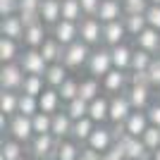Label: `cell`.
<instances>
[{
    "label": "cell",
    "instance_id": "cell-1",
    "mask_svg": "<svg viewBox=\"0 0 160 160\" xmlns=\"http://www.w3.org/2000/svg\"><path fill=\"white\" fill-rule=\"evenodd\" d=\"M112 55H110V48L108 46H98L91 50V58L86 62V72L96 79H103L110 69H112Z\"/></svg>",
    "mask_w": 160,
    "mask_h": 160
},
{
    "label": "cell",
    "instance_id": "cell-2",
    "mask_svg": "<svg viewBox=\"0 0 160 160\" xmlns=\"http://www.w3.org/2000/svg\"><path fill=\"white\" fill-rule=\"evenodd\" d=\"M58 143H60V139L53 136V134H36L29 141V151L36 160H55Z\"/></svg>",
    "mask_w": 160,
    "mask_h": 160
},
{
    "label": "cell",
    "instance_id": "cell-3",
    "mask_svg": "<svg viewBox=\"0 0 160 160\" xmlns=\"http://www.w3.org/2000/svg\"><path fill=\"white\" fill-rule=\"evenodd\" d=\"M27 79V72L22 69L19 62H7L0 65V91H22V84Z\"/></svg>",
    "mask_w": 160,
    "mask_h": 160
},
{
    "label": "cell",
    "instance_id": "cell-4",
    "mask_svg": "<svg viewBox=\"0 0 160 160\" xmlns=\"http://www.w3.org/2000/svg\"><path fill=\"white\" fill-rule=\"evenodd\" d=\"M91 50H93V48L79 38V41H74L72 46L65 48V58H62V62H65V67L69 69V72L81 69V67H86L88 58H91Z\"/></svg>",
    "mask_w": 160,
    "mask_h": 160
},
{
    "label": "cell",
    "instance_id": "cell-5",
    "mask_svg": "<svg viewBox=\"0 0 160 160\" xmlns=\"http://www.w3.org/2000/svg\"><path fill=\"white\" fill-rule=\"evenodd\" d=\"M7 134H10L12 139H17V141H22V143H27V146H29V141L36 136L31 117H27V115H22V112L12 115V117H10V127H7Z\"/></svg>",
    "mask_w": 160,
    "mask_h": 160
},
{
    "label": "cell",
    "instance_id": "cell-6",
    "mask_svg": "<svg viewBox=\"0 0 160 160\" xmlns=\"http://www.w3.org/2000/svg\"><path fill=\"white\" fill-rule=\"evenodd\" d=\"M79 38L91 48L103 46V22L98 17H84L79 22Z\"/></svg>",
    "mask_w": 160,
    "mask_h": 160
},
{
    "label": "cell",
    "instance_id": "cell-7",
    "mask_svg": "<svg viewBox=\"0 0 160 160\" xmlns=\"http://www.w3.org/2000/svg\"><path fill=\"white\" fill-rule=\"evenodd\" d=\"M134 112V105L129 100L127 91L124 93H115L110 96V124H122L127 122V117Z\"/></svg>",
    "mask_w": 160,
    "mask_h": 160
},
{
    "label": "cell",
    "instance_id": "cell-8",
    "mask_svg": "<svg viewBox=\"0 0 160 160\" xmlns=\"http://www.w3.org/2000/svg\"><path fill=\"white\" fill-rule=\"evenodd\" d=\"M100 84H103V93H110V96L124 93V91L129 88V72L112 67V69L100 79Z\"/></svg>",
    "mask_w": 160,
    "mask_h": 160
},
{
    "label": "cell",
    "instance_id": "cell-9",
    "mask_svg": "<svg viewBox=\"0 0 160 160\" xmlns=\"http://www.w3.org/2000/svg\"><path fill=\"white\" fill-rule=\"evenodd\" d=\"M19 65L27 74H41V77L48 69V62H46V58H43V53H41L38 48H24V53L19 58Z\"/></svg>",
    "mask_w": 160,
    "mask_h": 160
},
{
    "label": "cell",
    "instance_id": "cell-10",
    "mask_svg": "<svg viewBox=\"0 0 160 160\" xmlns=\"http://www.w3.org/2000/svg\"><path fill=\"white\" fill-rule=\"evenodd\" d=\"M50 36L60 41L62 46H72L74 41H79V22H69V19H60L50 29Z\"/></svg>",
    "mask_w": 160,
    "mask_h": 160
},
{
    "label": "cell",
    "instance_id": "cell-11",
    "mask_svg": "<svg viewBox=\"0 0 160 160\" xmlns=\"http://www.w3.org/2000/svg\"><path fill=\"white\" fill-rule=\"evenodd\" d=\"M112 143H115L112 127H105V124H98V127L93 129V134L88 136V141H86V146L96 148V151H100V153H108Z\"/></svg>",
    "mask_w": 160,
    "mask_h": 160
},
{
    "label": "cell",
    "instance_id": "cell-12",
    "mask_svg": "<svg viewBox=\"0 0 160 160\" xmlns=\"http://www.w3.org/2000/svg\"><path fill=\"white\" fill-rule=\"evenodd\" d=\"M127 36H129V33H127V27H124V22H122V19L103 24V46H108V48L120 46V43H124Z\"/></svg>",
    "mask_w": 160,
    "mask_h": 160
},
{
    "label": "cell",
    "instance_id": "cell-13",
    "mask_svg": "<svg viewBox=\"0 0 160 160\" xmlns=\"http://www.w3.org/2000/svg\"><path fill=\"white\" fill-rule=\"evenodd\" d=\"M88 117H91L96 124L110 122V96L100 93L96 100H91V103H88Z\"/></svg>",
    "mask_w": 160,
    "mask_h": 160
},
{
    "label": "cell",
    "instance_id": "cell-14",
    "mask_svg": "<svg viewBox=\"0 0 160 160\" xmlns=\"http://www.w3.org/2000/svg\"><path fill=\"white\" fill-rule=\"evenodd\" d=\"M24 22H22L19 14H12V17H0V36H7V38L22 41L24 38Z\"/></svg>",
    "mask_w": 160,
    "mask_h": 160
},
{
    "label": "cell",
    "instance_id": "cell-15",
    "mask_svg": "<svg viewBox=\"0 0 160 160\" xmlns=\"http://www.w3.org/2000/svg\"><path fill=\"white\" fill-rule=\"evenodd\" d=\"M22 41L7 38V36H0V65H7V62H19L22 58Z\"/></svg>",
    "mask_w": 160,
    "mask_h": 160
},
{
    "label": "cell",
    "instance_id": "cell-16",
    "mask_svg": "<svg viewBox=\"0 0 160 160\" xmlns=\"http://www.w3.org/2000/svg\"><path fill=\"white\" fill-rule=\"evenodd\" d=\"M38 14H41V22H43L48 29H53L55 24L62 19V0H43Z\"/></svg>",
    "mask_w": 160,
    "mask_h": 160
},
{
    "label": "cell",
    "instance_id": "cell-17",
    "mask_svg": "<svg viewBox=\"0 0 160 160\" xmlns=\"http://www.w3.org/2000/svg\"><path fill=\"white\" fill-rule=\"evenodd\" d=\"M134 43H136V48H143V50H148L153 55H160V31L153 27H146L134 38Z\"/></svg>",
    "mask_w": 160,
    "mask_h": 160
},
{
    "label": "cell",
    "instance_id": "cell-18",
    "mask_svg": "<svg viewBox=\"0 0 160 160\" xmlns=\"http://www.w3.org/2000/svg\"><path fill=\"white\" fill-rule=\"evenodd\" d=\"M103 24H108V22H117L124 17V5H122V0H103L100 2V10L98 14H96Z\"/></svg>",
    "mask_w": 160,
    "mask_h": 160
},
{
    "label": "cell",
    "instance_id": "cell-19",
    "mask_svg": "<svg viewBox=\"0 0 160 160\" xmlns=\"http://www.w3.org/2000/svg\"><path fill=\"white\" fill-rule=\"evenodd\" d=\"M48 36H50V33H48V27L43 22H38V24H33V27H27L22 43H24V48H41L46 43Z\"/></svg>",
    "mask_w": 160,
    "mask_h": 160
},
{
    "label": "cell",
    "instance_id": "cell-20",
    "mask_svg": "<svg viewBox=\"0 0 160 160\" xmlns=\"http://www.w3.org/2000/svg\"><path fill=\"white\" fill-rule=\"evenodd\" d=\"M43 79H46V84L50 88H60L62 84L69 79V69L65 67V62H50L46 74H43Z\"/></svg>",
    "mask_w": 160,
    "mask_h": 160
},
{
    "label": "cell",
    "instance_id": "cell-21",
    "mask_svg": "<svg viewBox=\"0 0 160 160\" xmlns=\"http://www.w3.org/2000/svg\"><path fill=\"white\" fill-rule=\"evenodd\" d=\"M38 105H41V112H48V115H55V112H60L62 110V98L60 93H58V88H50L46 86V91L38 96Z\"/></svg>",
    "mask_w": 160,
    "mask_h": 160
},
{
    "label": "cell",
    "instance_id": "cell-22",
    "mask_svg": "<svg viewBox=\"0 0 160 160\" xmlns=\"http://www.w3.org/2000/svg\"><path fill=\"white\" fill-rule=\"evenodd\" d=\"M124 127H127V134H132V136H143V132L151 127L148 112H146V110H134V112L127 117Z\"/></svg>",
    "mask_w": 160,
    "mask_h": 160
},
{
    "label": "cell",
    "instance_id": "cell-23",
    "mask_svg": "<svg viewBox=\"0 0 160 160\" xmlns=\"http://www.w3.org/2000/svg\"><path fill=\"white\" fill-rule=\"evenodd\" d=\"M151 91H153V86H129L127 88V96L132 100L134 110H148L151 108Z\"/></svg>",
    "mask_w": 160,
    "mask_h": 160
},
{
    "label": "cell",
    "instance_id": "cell-24",
    "mask_svg": "<svg viewBox=\"0 0 160 160\" xmlns=\"http://www.w3.org/2000/svg\"><path fill=\"white\" fill-rule=\"evenodd\" d=\"M72 129H74V120L65 112V108H62L60 112L53 115V132H50L53 136H58V139H67V136H72Z\"/></svg>",
    "mask_w": 160,
    "mask_h": 160
},
{
    "label": "cell",
    "instance_id": "cell-25",
    "mask_svg": "<svg viewBox=\"0 0 160 160\" xmlns=\"http://www.w3.org/2000/svg\"><path fill=\"white\" fill-rule=\"evenodd\" d=\"M38 50L43 53V58H46L48 65H50V62H62V58H65V46H62L55 36H48L46 43H43Z\"/></svg>",
    "mask_w": 160,
    "mask_h": 160
},
{
    "label": "cell",
    "instance_id": "cell-26",
    "mask_svg": "<svg viewBox=\"0 0 160 160\" xmlns=\"http://www.w3.org/2000/svg\"><path fill=\"white\" fill-rule=\"evenodd\" d=\"M110 55H112V65L117 67V69L129 72V67H132L134 48H129L127 43H120V46H112V48H110Z\"/></svg>",
    "mask_w": 160,
    "mask_h": 160
},
{
    "label": "cell",
    "instance_id": "cell-27",
    "mask_svg": "<svg viewBox=\"0 0 160 160\" xmlns=\"http://www.w3.org/2000/svg\"><path fill=\"white\" fill-rule=\"evenodd\" d=\"M98 127V124H96L93 120H91V117H81V120H74V129H72V139L77 141V143H81V146H84V143H86L88 141V136H91V134H93V129Z\"/></svg>",
    "mask_w": 160,
    "mask_h": 160
},
{
    "label": "cell",
    "instance_id": "cell-28",
    "mask_svg": "<svg viewBox=\"0 0 160 160\" xmlns=\"http://www.w3.org/2000/svg\"><path fill=\"white\" fill-rule=\"evenodd\" d=\"M100 93H103V84H100V79H96V77L88 74L86 79L79 81V98H84V100L91 103V100H96Z\"/></svg>",
    "mask_w": 160,
    "mask_h": 160
},
{
    "label": "cell",
    "instance_id": "cell-29",
    "mask_svg": "<svg viewBox=\"0 0 160 160\" xmlns=\"http://www.w3.org/2000/svg\"><path fill=\"white\" fill-rule=\"evenodd\" d=\"M79 151H81V143H77L74 139L72 141L69 139H60L55 160H79Z\"/></svg>",
    "mask_w": 160,
    "mask_h": 160
},
{
    "label": "cell",
    "instance_id": "cell-30",
    "mask_svg": "<svg viewBox=\"0 0 160 160\" xmlns=\"http://www.w3.org/2000/svg\"><path fill=\"white\" fill-rule=\"evenodd\" d=\"M24 146L27 143H22V141H17V139H5L2 141V146H0V155L5 160H22L24 158Z\"/></svg>",
    "mask_w": 160,
    "mask_h": 160
},
{
    "label": "cell",
    "instance_id": "cell-31",
    "mask_svg": "<svg viewBox=\"0 0 160 160\" xmlns=\"http://www.w3.org/2000/svg\"><path fill=\"white\" fill-rule=\"evenodd\" d=\"M0 112L7 117L19 112V93L17 91H0Z\"/></svg>",
    "mask_w": 160,
    "mask_h": 160
},
{
    "label": "cell",
    "instance_id": "cell-32",
    "mask_svg": "<svg viewBox=\"0 0 160 160\" xmlns=\"http://www.w3.org/2000/svg\"><path fill=\"white\" fill-rule=\"evenodd\" d=\"M122 22H124V27H127V33L132 36V38H136V36H139V33L148 27L146 14H124V17H122Z\"/></svg>",
    "mask_w": 160,
    "mask_h": 160
},
{
    "label": "cell",
    "instance_id": "cell-33",
    "mask_svg": "<svg viewBox=\"0 0 160 160\" xmlns=\"http://www.w3.org/2000/svg\"><path fill=\"white\" fill-rule=\"evenodd\" d=\"M46 79L41 77V74H27V79L22 84V91L19 93H31V96H41L46 91Z\"/></svg>",
    "mask_w": 160,
    "mask_h": 160
},
{
    "label": "cell",
    "instance_id": "cell-34",
    "mask_svg": "<svg viewBox=\"0 0 160 160\" xmlns=\"http://www.w3.org/2000/svg\"><path fill=\"white\" fill-rule=\"evenodd\" d=\"M155 55L143 50V48H134V55H132V67L129 69H141V72H148V67L153 65Z\"/></svg>",
    "mask_w": 160,
    "mask_h": 160
},
{
    "label": "cell",
    "instance_id": "cell-35",
    "mask_svg": "<svg viewBox=\"0 0 160 160\" xmlns=\"http://www.w3.org/2000/svg\"><path fill=\"white\" fill-rule=\"evenodd\" d=\"M62 19H69V22H81L84 19L81 0H62Z\"/></svg>",
    "mask_w": 160,
    "mask_h": 160
},
{
    "label": "cell",
    "instance_id": "cell-36",
    "mask_svg": "<svg viewBox=\"0 0 160 160\" xmlns=\"http://www.w3.org/2000/svg\"><path fill=\"white\" fill-rule=\"evenodd\" d=\"M65 112L72 117V120H81V117H86L88 115V100L84 98H74L69 103H65Z\"/></svg>",
    "mask_w": 160,
    "mask_h": 160
},
{
    "label": "cell",
    "instance_id": "cell-37",
    "mask_svg": "<svg viewBox=\"0 0 160 160\" xmlns=\"http://www.w3.org/2000/svg\"><path fill=\"white\" fill-rule=\"evenodd\" d=\"M41 110L38 105V96H31V93H19V112L27 115V117H33V115Z\"/></svg>",
    "mask_w": 160,
    "mask_h": 160
},
{
    "label": "cell",
    "instance_id": "cell-38",
    "mask_svg": "<svg viewBox=\"0 0 160 160\" xmlns=\"http://www.w3.org/2000/svg\"><path fill=\"white\" fill-rule=\"evenodd\" d=\"M31 122H33V132L36 134H50L53 132V115L38 110V112L31 117Z\"/></svg>",
    "mask_w": 160,
    "mask_h": 160
},
{
    "label": "cell",
    "instance_id": "cell-39",
    "mask_svg": "<svg viewBox=\"0 0 160 160\" xmlns=\"http://www.w3.org/2000/svg\"><path fill=\"white\" fill-rule=\"evenodd\" d=\"M58 93H60L62 103H69V100L79 98V81L74 79V77H69V79H67L65 84H62V86L58 88Z\"/></svg>",
    "mask_w": 160,
    "mask_h": 160
},
{
    "label": "cell",
    "instance_id": "cell-40",
    "mask_svg": "<svg viewBox=\"0 0 160 160\" xmlns=\"http://www.w3.org/2000/svg\"><path fill=\"white\" fill-rule=\"evenodd\" d=\"M141 139H143V143H146V148H148V151H151V155H153L155 151H158V148H160V129L151 124V127H148L146 132H143V136H141Z\"/></svg>",
    "mask_w": 160,
    "mask_h": 160
},
{
    "label": "cell",
    "instance_id": "cell-41",
    "mask_svg": "<svg viewBox=\"0 0 160 160\" xmlns=\"http://www.w3.org/2000/svg\"><path fill=\"white\" fill-rule=\"evenodd\" d=\"M129 86H151L148 72H141V69H129Z\"/></svg>",
    "mask_w": 160,
    "mask_h": 160
},
{
    "label": "cell",
    "instance_id": "cell-42",
    "mask_svg": "<svg viewBox=\"0 0 160 160\" xmlns=\"http://www.w3.org/2000/svg\"><path fill=\"white\" fill-rule=\"evenodd\" d=\"M19 14V0H0V17Z\"/></svg>",
    "mask_w": 160,
    "mask_h": 160
},
{
    "label": "cell",
    "instance_id": "cell-43",
    "mask_svg": "<svg viewBox=\"0 0 160 160\" xmlns=\"http://www.w3.org/2000/svg\"><path fill=\"white\" fill-rule=\"evenodd\" d=\"M148 79H151V86L160 88V55H155L153 65L148 67Z\"/></svg>",
    "mask_w": 160,
    "mask_h": 160
},
{
    "label": "cell",
    "instance_id": "cell-44",
    "mask_svg": "<svg viewBox=\"0 0 160 160\" xmlns=\"http://www.w3.org/2000/svg\"><path fill=\"white\" fill-rule=\"evenodd\" d=\"M146 19H148V27H153V29L160 31V5H148Z\"/></svg>",
    "mask_w": 160,
    "mask_h": 160
},
{
    "label": "cell",
    "instance_id": "cell-45",
    "mask_svg": "<svg viewBox=\"0 0 160 160\" xmlns=\"http://www.w3.org/2000/svg\"><path fill=\"white\" fill-rule=\"evenodd\" d=\"M105 155H108L110 160H127V151H124V143H122V141H115Z\"/></svg>",
    "mask_w": 160,
    "mask_h": 160
},
{
    "label": "cell",
    "instance_id": "cell-46",
    "mask_svg": "<svg viewBox=\"0 0 160 160\" xmlns=\"http://www.w3.org/2000/svg\"><path fill=\"white\" fill-rule=\"evenodd\" d=\"M100 2L103 0H81V10H84V17H96L100 10Z\"/></svg>",
    "mask_w": 160,
    "mask_h": 160
},
{
    "label": "cell",
    "instance_id": "cell-47",
    "mask_svg": "<svg viewBox=\"0 0 160 160\" xmlns=\"http://www.w3.org/2000/svg\"><path fill=\"white\" fill-rule=\"evenodd\" d=\"M79 160H103V153L84 143V146H81V151H79Z\"/></svg>",
    "mask_w": 160,
    "mask_h": 160
},
{
    "label": "cell",
    "instance_id": "cell-48",
    "mask_svg": "<svg viewBox=\"0 0 160 160\" xmlns=\"http://www.w3.org/2000/svg\"><path fill=\"white\" fill-rule=\"evenodd\" d=\"M146 112H148V120H151V124L160 129V103H151V108H148Z\"/></svg>",
    "mask_w": 160,
    "mask_h": 160
},
{
    "label": "cell",
    "instance_id": "cell-49",
    "mask_svg": "<svg viewBox=\"0 0 160 160\" xmlns=\"http://www.w3.org/2000/svg\"><path fill=\"white\" fill-rule=\"evenodd\" d=\"M43 0H19V12H38Z\"/></svg>",
    "mask_w": 160,
    "mask_h": 160
},
{
    "label": "cell",
    "instance_id": "cell-50",
    "mask_svg": "<svg viewBox=\"0 0 160 160\" xmlns=\"http://www.w3.org/2000/svg\"><path fill=\"white\" fill-rule=\"evenodd\" d=\"M19 17H22V22H24V27H33V24L41 22L38 12H19Z\"/></svg>",
    "mask_w": 160,
    "mask_h": 160
},
{
    "label": "cell",
    "instance_id": "cell-51",
    "mask_svg": "<svg viewBox=\"0 0 160 160\" xmlns=\"http://www.w3.org/2000/svg\"><path fill=\"white\" fill-rule=\"evenodd\" d=\"M151 160H160V148H158V151H155L153 155H151Z\"/></svg>",
    "mask_w": 160,
    "mask_h": 160
},
{
    "label": "cell",
    "instance_id": "cell-52",
    "mask_svg": "<svg viewBox=\"0 0 160 160\" xmlns=\"http://www.w3.org/2000/svg\"><path fill=\"white\" fill-rule=\"evenodd\" d=\"M148 2H151V5H160V0H148Z\"/></svg>",
    "mask_w": 160,
    "mask_h": 160
},
{
    "label": "cell",
    "instance_id": "cell-53",
    "mask_svg": "<svg viewBox=\"0 0 160 160\" xmlns=\"http://www.w3.org/2000/svg\"><path fill=\"white\" fill-rule=\"evenodd\" d=\"M103 160H110V158H108V155H105V153H103Z\"/></svg>",
    "mask_w": 160,
    "mask_h": 160
},
{
    "label": "cell",
    "instance_id": "cell-54",
    "mask_svg": "<svg viewBox=\"0 0 160 160\" xmlns=\"http://www.w3.org/2000/svg\"><path fill=\"white\" fill-rule=\"evenodd\" d=\"M139 160H151V158H139Z\"/></svg>",
    "mask_w": 160,
    "mask_h": 160
},
{
    "label": "cell",
    "instance_id": "cell-55",
    "mask_svg": "<svg viewBox=\"0 0 160 160\" xmlns=\"http://www.w3.org/2000/svg\"><path fill=\"white\" fill-rule=\"evenodd\" d=\"M22 160H27V158H22Z\"/></svg>",
    "mask_w": 160,
    "mask_h": 160
}]
</instances>
